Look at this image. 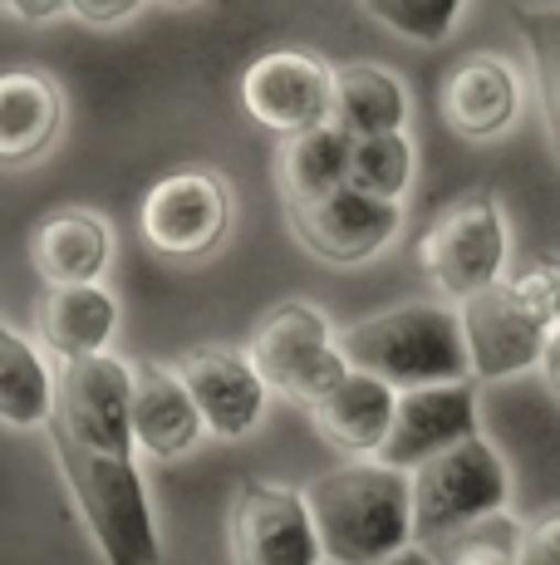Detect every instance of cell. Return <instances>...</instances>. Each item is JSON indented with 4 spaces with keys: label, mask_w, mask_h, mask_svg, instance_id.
I'll return each mask as SVG.
<instances>
[{
    "label": "cell",
    "mask_w": 560,
    "mask_h": 565,
    "mask_svg": "<svg viewBox=\"0 0 560 565\" xmlns=\"http://www.w3.org/2000/svg\"><path fill=\"white\" fill-rule=\"evenodd\" d=\"M310 512L335 565H384L418 546L413 526V472L384 462H344L315 477Z\"/></svg>",
    "instance_id": "1"
},
{
    "label": "cell",
    "mask_w": 560,
    "mask_h": 565,
    "mask_svg": "<svg viewBox=\"0 0 560 565\" xmlns=\"http://www.w3.org/2000/svg\"><path fill=\"white\" fill-rule=\"evenodd\" d=\"M340 350L349 369L384 379L398 394L433 384H467L472 379L462 315L448 300H408V306L344 324Z\"/></svg>",
    "instance_id": "2"
},
{
    "label": "cell",
    "mask_w": 560,
    "mask_h": 565,
    "mask_svg": "<svg viewBox=\"0 0 560 565\" xmlns=\"http://www.w3.org/2000/svg\"><path fill=\"white\" fill-rule=\"evenodd\" d=\"M50 443H55L64 487H69L104 565L163 561V536H158L153 502H148L143 472H138V452H99V448H79V443H60V438Z\"/></svg>",
    "instance_id": "3"
},
{
    "label": "cell",
    "mask_w": 560,
    "mask_h": 565,
    "mask_svg": "<svg viewBox=\"0 0 560 565\" xmlns=\"http://www.w3.org/2000/svg\"><path fill=\"white\" fill-rule=\"evenodd\" d=\"M246 350H251L261 379L271 384V394H280L286 404L305 413H315L349 379L340 330L310 300H280L276 310H266Z\"/></svg>",
    "instance_id": "4"
},
{
    "label": "cell",
    "mask_w": 560,
    "mask_h": 565,
    "mask_svg": "<svg viewBox=\"0 0 560 565\" xmlns=\"http://www.w3.org/2000/svg\"><path fill=\"white\" fill-rule=\"evenodd\" d=\"M506 256H511V232H506L502 202L492 188L452 198L418 242V266L448 306H462V300L502 286Z\"/></svg>",
    "instance_id": "5"
},
{
    "label": "cell",
    "mask_w": 560,
    "mask_h": 565,
    "mask_svg": "<svg viewBox=\"0 0 560 565\" xmlns=\"http://www.w3.org/2000/svg\"><path fill=\"white\" fill-rule=\"evenodd\" d=\"M511 507V472L487 438H467L452 452L413 472V526L418 546L487 521Z\"/></svg>",
    "instance_id": "6"
},
{
    "label": "cell",
    "mask_w": 560,
    "mask_h": 565,
    "mask_svg": "<svg viewBox=\"0 0 560 565\" xmlns=\"http://www.w3.org/2000/svg\"><path fill=\"white\" fill-rule=\"evenodd\" d=\"M138 232L168 260L212 256L231 232V188L212 168H177L138 202Z\"/></svg>",
    "instance_id": "7"
},
{
    "label": "cell",
    "mask_w": 560,
    "mask_h": 565,
    "mask_svg": "<svg viewBox=\"0 0 560 565\" xmlns=\"http://www.w3.org/2000/svg\"><path fill=\"white\" fill-rule=\"evenodd\" d=\"M457 315H462V334H467L472 379H482V384L541 369L546 350H551L556 320L526 296V286L516 276L462 300Z\"/></svg>",
    "instance_id": "8"
},
{
    "label": "cell",
    "mask_w": 560,
    "mask_h": 565,
    "mask_svg": "<svg viewBox=\"0 0 560 565\" xmlns=\"http://www.w3.org/2000/svg\"><path fill=\"white\" fill-rule=\"evenodd\" d=\"M226 546L231 565H320L325 541L315 531L310 497L286 482H251L236 487L231 516H226Z\"/></svg>",
    "instance_id": "9"
},
{
    "label": "cell",
    "mask_w": 560,
    "mask_h": 565,
    "mask_svg": "<svg viewBox=\"0 0 560 565\" xmlns=\"http://www.w3.org/2000/svg\"><path fill=\"white\" fill-rule=\"evenodd\" d=\"M50 438L99 452H138L133 438V364L118 354L60 364V408Z\"/></svg>",
    "instance_id": "10"
},
{
    "label": "cell",
    "mask_w": 560,
    "mask_h": 565,
    "mask_svg": "<svg viewBox=\"0 0 560 565\" xmlns=\"http://www.w3.org/2000/svg\"><path fill=\"white\" fill-rule=\"evenodd\" d=\"M241 104L276 138L325 128L335 114V70L310 50H266L246 64Z\"/></svg>",
    "instance_id": "11"
},
{
    "label": "cell",
    "mask_w": 560,
    "mask_h": 565,
    "mask_svg": "<svg viewBox=\"0 0 560 565\" xmlns=\"http://www.w3.org/2000/svg\"><path fill=\"white\" fill-rule=\"evenodd\" d=\"M300 246L330 266H364L379 252H389L398 226H403V202L369 198L359 188H340L320 202L286 206Z\"/></svg>",
    "instance_id": "12"
},
{
    "label": "cell",
    "mask_w": 560,
    "mask_h": 565,
    "mask_svg": "<svg viewBox=\"0 0 560 565\" xmlns=\"http://www.w3.org/2000/svg\"><path fill=\"white\" fill-rule=\"evenodd\" d=\"M182 384L192 388L202 408V423H207V438L236 443L251 438L266 418V404H271V384L261 379L251 350H231V344H202V350L182 354L177 360Z\"/></svg>",
    "instance_id": "13"
},
{
    "label": "cell",
    "mask_w": 560,
    "mask_h": 565,
    "mask_svg": "<svg viewBox=\"0 0 560 565\" xmlns=\"http://www.w3.org/2000/svg\"><path fill=\"white\" fill-rule=\"evenodd\" d=\"M467 438H482L477 388H472V379L467 384L408 388V394H398L394 433H389V443H384V452L374 462L398 467V472H418V467L443 458V452H452Z\"/></svg>",
    "instance_id": "14"
},
{
    "label": "cell",
    "mask_w": 560,
    "mask_h": 565,
    "mask_svg": "<svg viewBox=\"0 0 560 565\" xmlns=\"http://www.w3.org/2000/svg\"><path fill=\"white\" fill-rule=\"evenodd\" d=\"M521 104H526L521 74H516L511 60H502L492 50L467 54L443 79V94H438L443 124L467 143H492V138L511 134L516 118H521Z\"/></svg>",
    "instance_id": "15"
},
{
    "label": "cell",
    "mask_w": 560,
    "mask_h": 565,
    "mask_svg": "<svg viewBox=\"0 0 560 565\" xmlns=\"http://www.w3.org/2000/svg\"><path fill=\"white\" fill-rule=\"evenodd\" d=\"M133 438L138 452L158 462H177L207 438L202 408L192 398V388L182 384L177 369L148 360L133 364Z\"/></svg>",
    "instance_id": "16"
},
{
    "label": "cell",
    "mask_w": 560,
    "mask_h": 565,
    "mask_svg": "<svg viewBox=\"0 0 560 565\" xmlns=\"http://www.w3.org/2000/svg\"><path fill=\"white\" fill-rule=\"evenodd\" d=\"M114 260V232L89 206H60L40 216L30 232V266L50 290L55 286H99Z\"/></svg>",
    "instance_id": "17"
},
{
    "label": "cell",
    "mask_w": 560,
    "mask_h": 565,
    "mask_svg": "<svg viewBox=\"0 0 560 565\" xmlns=\"http://www.w3.org/2000/svg\"><path fill=\"white\" fill-rule=\"evenodd\" d=\"M394 413H398V388L349 369V379L310 418L349 462H374L394 433Z\"/></svg>",
    "instance_id": "18"
},
{
    "label": "cell",
    "mask_w": 560,
    "mask_h": 565,
    "mask_svg": "<svg viewBox=\"0 0 560 565\" xmlns=\"http://www.w3.org/2000/svg\"><path fill=\"white\" fill-rule=\"evenodd\" d=\"M64 128V94L45 70H10L0 79V158L30 162L55 148Z\"/></svg>",
    "instance_id": "19"
},
{
    "label": "cell",
    "mask_w": 560,
    "mask_h": 565,
    "mask_svg": "<svg viewBox=\"0 0 560 565\" xmlns=\"http://www.w3.org/2000/svg\"><path fill=\"white\" fill-rule=\"evenodd\" d=\"M118 334V296L109 286H55L40 300V340L64 360L109 354Z\"/></svg>",
    "instance_id": "20"
},
{
    "label": "cell",
    "mask_w": 560,
    "mask_h": 565,
    "mask_svg": "<svg viewBox=\"0 0 560 565\" xmlns=\"http://www.w3.org/2000/svg\"><path fill=\"white\" fill-rule=\"evenodd\" d=\"M408 84L384 64H335V114L330 124L344 128L354 143L384 134H408Z\"/></svg>",
    "instance_id": "21"
},
{
    "label": "cell",
    "mask_w": 560,
    "mask_h": 565,
    "mask_svg": "<svg viewBox=\"0 0 560 565\" xmlns=\"http://www.w3.org/2000/svg\"><path fill=\"white\" fill-rule=\"evenodd\" d=\"M349 168H354V138L344 128L325 124V128H310V134H295L276 153L280 198H286V206L320 202L330 192L349 188Z\"/></svg>",
    "instance_id": "22"
},
{
    "label": "cell",
    "mask_w": 560,
    "mask_h": 565,
    "mask_svg": "<svg viewBox=\"0 0 560 565\" xmlns=\"http://www.w3.org/2000/svg\"><path fill=\"white\" fill-rule=\"evenodd\" d=\"M60 408V369L15 324H0V418L10 428H50Z\"/></svg>",
    "instance_id": "23"
},
{
    "label": "cell",
    "mask_w": 560,
    "mask_h": 565,
    "mask_svg": "<svg viewBox=\"0 0 560 565\" xmlns=\"http://www.w3.org/2000/svg\"><path fill=\"white\" fill-rule=\"evenodd\" d=\"M516 30H521V45L531 54L536 99H541V114H546V138H551V148L560 158V6L516 10Z\"/></svg>",
    "instance_id": "24"
},
{
    "label": "cell",
    "mask_w": 560,
    "mask_h": 565,
    "mask_svg": "<svg viewBox=\"0 0 560 565\" xmlns=\"http://www.w3.org/2000/svg\"><path fill=\"white\" fill-rule=\"evenodd\" d=\"M428 556L438 565H521L526 551V526L516 516H487V521H472L462 531H448V536L428 541Z\"/></svg>",
    "instance_id": "25"
},
{
    "label": "cell",
    "mask_w": 560,
    "mask_h": 565,
    "mask_svg": "<svg viewBox=\"0 0 560 565\" xmlns=\"http://www.w3.org/2000/svg\"><path fill=\"white\" fill-rule=\"evenodd\" d=\"M413 168H418V148L408 134L364 138V143H354L349 188L369 192V198H384V202H403L408 188H413Z\"/></svg>",
    "instance_id": "26"
},
{
    "label": "cell",
    "mask_w": 560,
    "mask_h": 565,
    "mask_svg": "<svg viewBox=\"0 0 560 565\" xmlns=\"http://www.w3.org/2000/svg\"><path fill=\"white\" fill-rule=\"evenodd\" d=\"M359 6L413 45H443L462 15V0H359Z\"/></svg>",
    "instance_id": "27"
},
{
    "label": "cell",
    "mask_w": 560,
    "mask_h": 565,
    "mask_svg": "<svg viewBox=\"0 0 560 565\" xmlns=\"http://www.w3.org/2000/svg\"><path fill=\"white\" fill-rule=\"evenodd\" d=\"M516 280L526 286V296L536 300L546 315L556 320V330H560V256H531L521 270H516Z\"/></svg>",
    "instance_id": "28"
},
{
    "label": "cell",
    "mask_w": 560,
    "mask_h": 565,
    "mask_svg": "<svg viewBox=\"0 0 560 565\" xmlns=\"http://www.w3.org/2000/svg\"><path fill=\"white\" fill-rule=\"evenodd\" d=\"M521 565H560V507H556V512H546L541 521H531V526H526Z\"/></svg>",
    "instance_id": "29"
},
{
    "label": "cell",
    "mask_w": 560,
    "mask_h": 565,
    "mask_svg": "<svg viewBox=\"0 0 560 565\" xmlns=\"http://www.w3.org/2000/svg\"><path fill=\"white\" fill-rule=\"evenodd\" d=\"M143 6H148V0H74L69 15H79L84 25L109 30V25H123V20H133Z\"/></svg>",
    "instance_id": "30"
},
{
    "label": "cell",
    "mask_w": 560,
    "mask_h": 565,
    "mask_svg": "<svg viewBox=\"0 0 560 565\" xmlns=\"http://www.w3.org/2000/svg\"><path fill=\"white\" fill-rule=\"evenodd\" d=\"M74 0H6V10L15 20H25V25H45V20H55V15H64Z\"/></svg>",
    "instance_id": "31"
},
{
    "label": "cell",
    "mask_w": 560,
    "mask_h": 565,
    "mask_svg": "<svg viewBox=\"0 0 560 565\" xmlns=\"http://www.w3.org/2000/svg\"><path fill=\"white\" fill-rule=\"evenodd\" d=\"M541 379H546V388L560 398V330L551 334V350H546V360H541Z\"/></svg>",
    "instance_id": "32"
},
{
    "label": "cell",
    "mask_w": 560,
    "mask_h": 565,
    "mask_svg": "<svg viewBox=\"0 0 560 565\" xmlns=\"http://www.w3.org/2000/svg\"><path fill=\"white\" fill-rule=\"evenodd\" d=\"M384 565H438V561L428 556L423 546H408V551H398V556H394V561H384Z\"/></svg>",
    "instance_id": "33"
},
{
    "label": "cell",
    "mask_w": 560,
    "mask_h": 565,
    "mask_svg": "<svg viewBox=\"0 0 560 565\" xmlns=\"http://www.w3.org/2000/svg\"><path fill=\"white\" fill-rule=\"evenodd\" d=\"M158 6H177L182 10V6H197V0H158Z\"/></svg>",
    "instance_id": "34"
}]
</instances>
